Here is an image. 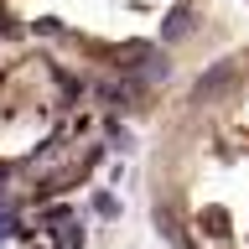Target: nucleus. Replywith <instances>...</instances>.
Returning <instances> with one entry per match:
<instances>
[{"label": "nucleus", "instance_id": "f257e3e1", "mask_svg": "<svg viewBox=\"0 0 249 249\" xmlns=\"http://www.w3.org/2000/svg\"><path fill=\"white\" fill-rule=\"evenodd\" d=\"M16 229H21V208L0 192V239H16Z\"/></svg>", "mask_w": 249, "mask_h": 249}, {"label": "nucleus", "instance_id": "f03ea898", "mask_svg": "<svg viewBox=\"0 0 249 249\" xmlns=\"http://www.w3.org/2000/svg\"><path fill=\"white\" fill-rule=\"evenodd\" d=\"M93 208H99V213H104V218H114V213H120V208H114V197H109V192H99V197H93Z\"/></svg>", "mask_w": 249, "mask_h": 249}]
</instances>
